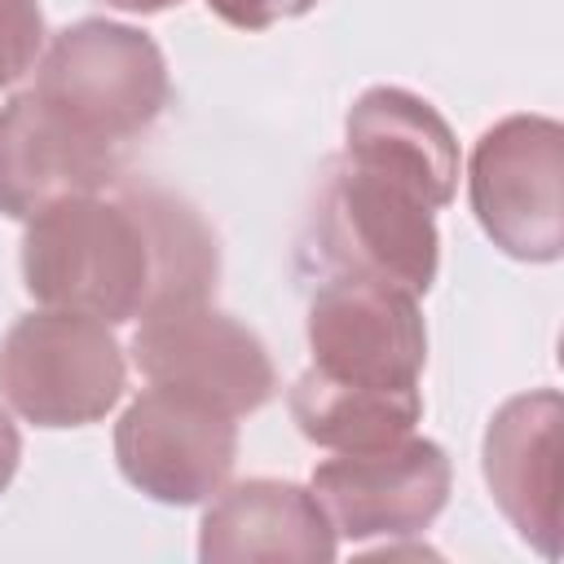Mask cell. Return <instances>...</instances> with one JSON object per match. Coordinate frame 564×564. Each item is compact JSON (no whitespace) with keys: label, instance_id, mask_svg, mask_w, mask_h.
I'll use <instances>...</instances> for the list:
<instances>
[{"label":"cell","instance_id":"cell-8","mask_svg":"<svg viewBox=\"0 0 564 564\" xmlns=\"http://www.w3.org/2000/svg\"><path fill=\"white\" fill-rule=\"evenodd\" d=\"M132 366L150 383L216 401L234 419L260 410L278 388L264 344L242 322L207 304L141 317L132 335Z\"/></svg>","mask_w":564,"mask_h":564},{"label":"cell","instance_id":"cell-7","mask_svg":"<svg viewBox=\"0 0 564 564\" xmlns=\"http://www.w3.org/2000/svg\"><path fill=\"white\" fill-rule=\"evenodd\" d=\"M335 538H401L427 529L449 498V458L436 441L401 436L370 449H339L313 471Z\"/></svg>","mask_w":564,"mask_h":564},{"label":"cell","instance_id":"cell-18","mask_svg":"<svg viewBox=\"0 0 564 564\" xmlns=\"http://www.w3.org/2000/svg\"><path fill=\"white\" fill-rule=\"evenodd\" d=\"M110 9H123V13H159L167 4H181V0H106Z\"/></svg>","mask_w":564,"mask_h":564},{"label":"cell","instance_id":"cell-11","mask_svg":"<svg viewBox=\"0 0 564 564\" xmlns=\"http://www.w3.org/2000/svg\"><path fill=\"white\" fill-rule=\"evenodd\" d=\"M560 392L511 397L485 432V480L502 516L542 555L560 546Z\"/></svg>","mask_w":564,"mask_h":564},{"label":"cell","instance_id":"cell-15","mask_svg":"<svg viewBox=\"0 0 564 564\" xmlns=\"http://www.w3.org/2000/svg\"><path fill=\"white\" fill-rule=\"evenodd\" d=\"M44 48V13L35 0H0V88L22 79Z\"/></svg>","mask_w":564,"mask_h":564},{"label":"cell","instance_id":"cell-3","mask_svg":"<svg viewBox=\"0 0 564 564\" xmlns=\"http://www.w3.org/2000/svg\"><path fill=\"white\" fill-rule=\"evenodd\" d=\"M31 93L93 141L128 150L163 115L172 88L167 62L145 31L88 18L48 40Z\"/></svg>","mask_w":564,"mask_h":564},{"label":"cell","instance_id":"cell-6","mask_svg":"<svg viewBox=\"0 0 564 564\" xmlns=\"http://www.w3.org/2000/svg\"><path fill=\"white\" fill-rule=\"evenodd\" d=\"M119 471L159 502H203L225 489L238 458V423L216 401L150 383L115 427Z\"/></svg>","mask_w":564,"mask_h":564},{"label":"cell","instance_id":"cell-10","mask_svg":"<svg viewBox=\"0 0 564 564\" xmlns=\"http://www.w3.org/2000/svg\"><path fill=\"white\" fill-rule=\"evenodd\" d=\"M119 167L123 150L93 141L35 93L0 106V216L31 220L70 194H97Z\"/></svg>","mask_w":564,"mask_h":564},{"label":"cell","instance_id":"cell-9","mask_svg":"<svg viewBox=\"0 0 564 564\" xmlns=\"http://www.w3.org/2000/svg\"><path fill=\"white\" fill-rule=\"evenodd\" d=\"M313 366L383 388H419L427 330L414 295L370 278H326L308 300Z\"/></svg>","mask_w":564,"mask_h":564},{"label":"cell","instance_id":"cell-5","mask_svg":"<svg viewBox=\"0 0 564 564\" xmlns=\"http://www.w3.org/2000/svg\"><path fill=\"white\" fill-rule=\"evenodd\" d=\"M564 132L542 115L494 123L471 150V207L485 234L520 260H555L564 242L560 212Z\"/></svg>","mask_w":564,"mask_h":564},{"label":"cell","instance_id":"cell-16","mask_svg":"<svg viewBox=\"0 0 564 564\" xmlns=\"http://www.w3.org/2000/svg\"><path fill=\"white\" fill-rule=\"evenodd\" d=\"M313 4H317V0H207V9H212L220 22L238 26V31H264V26H273V22H286V18L308 13Z\"/></svg>","mask_w":564,"mask_h":564},{"label":"cell","instance_id":"cell-13","mask_svg":"<svg viewBox=\"0 0 564 564\" xmlns=\"http://www.w3.org/2000/svg\"><path fill=\"white\" fill-rule=\"evenodd\" d=\"M198 560L326 564L335 560V529L313 489L291 480H242L207 507L198 529Z\"/></svg>","mask_w":564,"mask_h":564},{"label":"cell","instance_id":"cell-4","mask_svg":"<svg viewBox=\"0 0 564 564\" xmlns=\"http://www.w3.org/2000/svg\"><path fill=\"white\" fill-rule=\"evenodd\" d=\"M123 348L106 322L40 308L0 339V397L35 427L97 423L123 397Z\"/></svg>","mask_w":564,"mask_h":564},{"label":"cell","instance_id":"cell-1","mask_svg":"<svg viewBox=\"0 0 564 564\" xmlns=\"http://www.w3.org/2000/svg\"><path fill=\"white\" fill-rule=\"evenodd\" d=\"M220 278L212 225L154 181H115L110 194H70L31 216L22 282L44 308L141 322L207 304Z\"/></svg>","mask_w":564,"mask_h":564},{"label":"cell","instance_id":"cell-17","mask_svg":"<svg viewBox=\"0 0 564 564\" xmlns=\"http://www.w3.org/2000/svg\"><path fill=\"white\" fill-rule=\"evenodd\" d=\"M18 458H22V441H18L13 419H9L4 405H0V494L9 489V480H13V471H18Z\"/></svg>","mask_w":564,"mask_h":564},{"label":"cell","instance_id":"cell-12","mask_svg":"<svg viewBox=\"0 0 564 564\" xmlns=\"http://www.w3.org/2000/svg\"><path fill=\"white\" fill-rule=\"evenodd\" d=\"M344 159L414 189L432 212L454 198L458 141L432 101L405 88H366L344 123Z\"/></svg>","mask_w":564,"mask_h":564},{"label":"cell","instance_id":"cell-14","mask_svg":"<svg viewBox=\"0 0 564 564\" xmlns=\"http://www.w3.org/2000/svg\"><path fill=\"white\" fill-rule=\"evenodd\" d=\"M291 419L322 449H370L410 436L423 419V397L419 388L352 383L308 366L291 383Z\"/></svg>","mask_w":564,"mask_h":564},{"label":"cell","instance_id":"cell-2","mask_svg":"<svg viewBox=\"0 0 564 564\" xmlns=\"http://www.w3.org/2000/svg\"><path fill=\"white\" fill-rule=\"evenodd\" d=\"M300 256L326 278H370L419 300L436 282L441 238L414 189L339 154L322 172Z\"/></svg>","mask_w":564,"mask_h":564}]
</instances>
